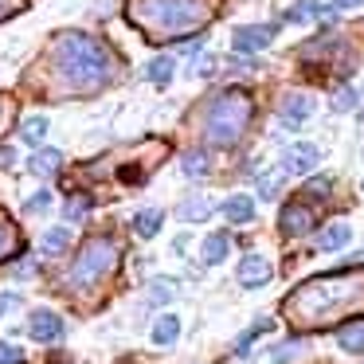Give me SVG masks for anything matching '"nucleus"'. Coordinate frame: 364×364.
Instances as JSON below:
<instances>
[{
	"label": "nucleus",
	"instance_id": "nucleus-1",
	"mask_svg": "<svg viewBox=\"0 0 364 364\" xmlns=\"http://www.w3.org/2000/svg\"><path fill=\"white\" fill-rule=\"evenodd\" d=\"M282 314L294 329H325L348 314H364V270H333L309 278L282 301Z\"/></svg>",
	"mask_w": 364,
	"mask_h": 364
},
{
	"label": "nucleus",
	"instance_id": "nucleus-2",
	"mask_svg": "<svg viewBox=\"0 0 364 364\" xmlns=\"http://www.w3.org/2000/svg\"><path fill=\"white\" fill-rule=\"evenodd\" d=\"M48 67L59 95H98L118 79V59L87 32H63L48 48Z\"/></svg>",
	"mask_w": 364,
	"mask_h": 364
},
{
	"label": "nucleus",
	"instance_id": "nucleus-3",
	"mask_svg": "<svg viewBox=\"0 0 364 364\" xmlns=\"http://www.w3.org/2000/svg\"><path fill=\"white\" fill-rule=\"evenodd\" d=\"M215 0H126V20L149 40H184L212 20Z\"/></svg>",
	"mask_w": 364,
	"mask_h": 364
},
{
	"label": "nucleus",
	"instance_id": "nucleus-4",
	"mask_svg": "<svg viewBox=\"0 0 364 364\" xmlns=\"http://www.w3.org/2000/svg\"><path fill=\"white\" fill-rule=\"evenodd\" d=\"M251 114H255V102H251V95H247L243 87L215 90V95L204 102V110H200L204 141L215 145V149L239 145V137L247 134V126H251Z\"/></svg>",
	"mask_w": 364,
	"mask_h": 364
},
{
	"label": "nucleus",
	"instance_id": "nucleus-5",
	"mask_svg": "<svg viewBox=\"0 0 364 364\" xmlns=\"http://www.w3.org/2000/svg\"><path fill=\"white\" fill-rule=\"evenodd\" d=\"M118 259H122L118 239L114 235H90L87 243L79 247L71 270H67V286H71V290H90V286H98L114 267H118Z\"/></svg>",
	"mask_w": 364,
	"mask_h": 364
},
{
	"label": "nucleus",
	"instance_id": "nucleus-6",
	"mask_svg": "<svg viewBox=\"0 0 364 364\" xmlns=\"http://www.w3.org/2000/svg\"><path fill=\"white\" fill-rule=\"evenodd\" d=\"M314 95H301V90H294V95L282 98V106H278V122H282V129H301L309 118H314Z\"/></svg>",
	"mask_w": 364,
	"mask_h": 364
},
{
	"label": "nucleus",
	"instance_id": "nucleus-7",
	"mask_svg": "<svg viewBox=\"0 0 364 364\" xmlns=\"http://www.w3.org/2000/svg\"><path fill=\"white\" fill-rule=\"evenodd\" d=\"M314 223H317V215H314V208L306 204V200H290V204L282 208V215H278V228H282V235H309L314 231Z\"/></svg>",
	"mask_w": 364,
	"mask_h": 364
},
{
	"label": "nucleus",
	"instance_id": "nucleus-8",
	"mask_svg": "<svg viewBox=\"0 0 364 364\" xmlns=\"http://www.w3.org/2000/svg\"><path fill=\"white\" fill-rule=\"evenodd\" d=\"M63 317L55 314V309H32L28 314V337L32 341H40V345H51V341H59L63 337Z\"/></svg>",
	"mask_w": 364,
	"mask_h": 364
},
{
	"label": "nucleus",
	"instance_id": "nucleus-9",
	"mask_svg": "<svg viewBox=\"0 0 364 364\" xmlns=\"http://www.w3.org/2000/svg\"><path fill=\"white\" fill-rule=\"evenodd\" d=\"M317 161H321V149L309 145V141H298V145H290V149L282 153V173L286 176H306V173L317 168Z\"/></svg>",
	"mask_w": 364,
	"mask_h": 364
},
{
	"label": "nucleus",
	"instance_id": "nucleus-10",
	"mask_svg": "<svg viewBox=\"0 0 364 364\" xmlns=\"http://www.w3.org/2000/svg\"><path fill=\"white\" fill-rule=\"evenodd\" d=\"M274 36H278V28L274 24H255V28H235L231 32V48L235 51H262V48H270L274 43Z\"/></svg>",
	"mask_w": 364,
	"mask_h": 364
},
{
	"label": "nucleus",
	"instance_id": "nucleus-11",
	"mask_svg": "<svg viewBox=\"0 0 364 364\" xmlns=\"http://www.w3.org/2000/svg\"><path fill=\"white\" fill-rule=\"evenodd\" d=\"M270 278H274V267H270L262 255H247V259L239 262V286H247V290H259Z\"/></svg>",
	"mask_w": 364,
	"mask_h": 364
},
{
	"label": "nucleus",
	"instance_id": "nucleus-12",
	"mask_svg": "<svg viewBox=\"0 0 364 364\" xmlns=\"http://www.w3.org/2000/svg\"><path fill=\"white\" fill-rule=\"evenodd\" d=\"M59 168H63V153H59V149H36L32 157H28V173L40 176V181L59 176Z\"/></svg>",
	"mask_w": 364,
	"mask_h": 364
},
{
	"label": "nucleus",
	"instance_id": "nucleus-13",
	"mask_svg": "<svg viewBox=\"0 0 364 364\" xmlns=\"http://www.w3.org/2000/svg\"><path fill=\"white\" fill-rule=\"evenodd\" d=\"M220 215L228 223H251L255 220V200L251 196H228L220 204Z\"/></svg>",
	"mask_w": 364,
	"mask_h": 364
},
{
	"label": "nucleus",
	"instance_id": "nucleus-14",
	"mask_svg": "<svg viewBox=\"0 0 364 364\" xmlns=\"http://www.w3.org/2000/svg\"><path fill=\"white\" fill-rule=\"evenodd\" d=\"M173 75H176V59L173 55H157V59H149V63H145V79H149L153 87H168V82H173Z\"/></svg>",
	"mask_w": 364,
	"mask_h": 364
},
{
	"label": "nucleus",
	"instance_id": "nucleus-15",
	"mask_svg": "<svg viewBox=\"0 0 364 364\" xmlns=\"http://www.w3.org/2000/svg\"><path fill=\"white\" fill-rule=\"evenodd\" d=\"M181 173L188 176V181H204V176L212 173V157H208L204 149H188L181 157Z\"/></svg>",
	"mask_w": 364,
	"mask_h": 364
},
{
	"label": "nucleus",
	"instance_id": "nucleus-16",
	"mask_svg": "<svg viewBox=\"0 0 364 364\" xmlns=\"http://www.w3.org/2000/svg\"><path fill=\"white\" fill-rule=\"evenodd\" d=\"M200 255H204L208 267H220V262L231 255V235H228V231H215V235H208V239H204V251H200Z\"/></svg>",
	"mask_w": 364,
	"mask_h": 364
},
{
	"label": "nucleus",
	"instance_id": "nucleus-17",
	"mask_svg": "<svg viewBox=\"0 0 364 364\" xmlns=\"http://www.w3.org/2000/svg\"><path fill=\"white\" fill-rule=\"evenodd\" d=\"M176 215H181V223H204L208 215H212V200L208 196H188V200H181Z\"/></svg>",
	"mask_w": 364,
	"mask_h": 364
},
{
	"label": "nucleus",
	"instance_id": "nucleus-18",
	"mask_svg": "<svg viewBox=\"0 0 364 364\" xmlns=\"http://www.w3.org/2000/svg\"><path fill=\"white\" fill-rule=\"evenodd\" d=\"M67 247H71V228H48L40 235V255H48V259L63 255Z\"/></svg>",
	"mask_w": 364,
	"mask_h": 364
},
{
	"label": "nucleus",
	"instance_id": "nucleus-19",
	"mask_svg": "<svg viewBox=\"0 0 364 364\" xmlns=\"http://www.w3.org/2000/svg\"><path fill=\"white\" fill-rule=\"evenodd\" d=\"M149 337H153V345H173V341L181 337V317H176V314H161L157 321H153Z\"/></svg>",
	"mask_w": 364,
	"mask_h": 364
},
{
	"label": "nucleus",
	"instance_id": "nucleus-20",
	"mask_svg": "<svg viewBox=\"0 0 364 364\" xmlns=\"http://www.w3.org/2000/svg\"><path fill=\"white\" fill-rule=\"evenodd\" d=\"M348 239H353V228H348V223H329V228L317 235V251H341V247H348Z\"/></svg>",
	"mask_w": 364,
	"mask_h": 364
},
{
	"label": "nucleus",
	"instance_id": "nucleus-21",
	"mask_svg": "<svg viewBox=\"0 0 364 364\" xmlns=\"http://www.w3.org/2000/svg\"><path fill=\"white\" fill-rule=\"evenodd\" d=\"M161 228H165V212H161V208H141V212L134 215V231L141 239H153Z\"/></svg>",
	"mask_w": 364,
	"mask_h": 364
},
{
	"label": "nucleus",
	"instance_id": "nucleus-22",
	"mask_svg": "<svg viewBox=\"0 0 364 364\" xmlns=\"http://www.w3.org/2000/svg\"><path fill=\"white\" fill-rule=\"evenodd\" d=\"M48 129H51V122L43 118V114H32V118H24L16 126V134H20V141H28V145H40L43 137H48Z\"/></svg>",
	"mask_w": 364,
	"mask_h": 364
},
{
	"label": "nucleus",
	"instance_id": "nucleus-23",
	"mask_svg": "<svg viewBox=\"0 0 364 364\" xmlns=\"http://www.w3.org/2000/svg\"><path fill=\"white\" fill-rule=\"evenodd\" d=\"M337 345L345 348V353H353V356H364V321L345 325V329L337 333Z\"/></svg>",
	"mask_w": 364,
	"mask_h": 364
},
{
	"label": "nucleus",
	"instance_id": "nucleus-24",
	"mask_svg": "<svg viewBox=\"0 0 364 364\" xmlns=\"http://www.w3.org/2000/svg\"><path fill=\"white\" fill-rule=\"evenodd\" d=\"M176 294H181V290H176L173 278H153V282H149V301H153V306H168Z\"/></svg>",
	"mask_w": 364,
	"mask_h": 364
},
{
	"label": "nucleus",
	"instance_id": "nucleus-25",
	"mask_svg": "<svg viewBox=\"0 0 364 364\" xmlns=\"http://www.w3.org/2000/svg\"><path fill=\"white\" fill-rule=\"evenodd\" d=\"M329 106L337 114L356 110V106H360V90H356V87H337V90H333V98H329Z\"/></svg>",
	"mask_w": 364,
	"mask_h": 364
},
{
	"label": "nucleus",
	"instance_id": "nucleus-26",
	"mask_svg": "<svg viewBox=\"0 0 364 364\" xmlns=\"http://www.w3.org/2000/svg\"><path fill=\"white\" fill-rule=\"evenodd\" d=\"M282 168H270V173L259 176V196L262 200H278V192H282Z\"/></svg>",
	"mask_w": 364,
	"mask_h": 364
},
{
	"label": "nucleus",
	"instance_id": "nucleus-27",
	"mask_svg": "<svg viewBox=\"0 0 364 364\" xmlns=\"http://www.w3.org/2000/svg\"><path fill=\"white\" fill-rule=\"evenodd\" d=\"M309 16L321 20V4H317V0H301V4H294L282 20H286V24H301V20H309Z\"/></svg>",
	"mask_w": 364,
	"mask_h": 364
},
{
	"label": "nucleus",
	"instance_id": "nucleus-28",
	"mask_svg": "<svg viewBox=\"0 0 364 364\" xmlns=\"http://www.w3.org/2000/svg\"><path fill=\"white\" fill-rule=\"evenodd\" d=\"M270 325H274V321H270V317H262V321H255V325H251V329H247V333H243V337H239V341H235V356H247V348H251V345H255V337H259V333H267V329H270Z\"/></svg>",
	"mask_w": 364,
	"mask_h": 364
},
{
	"label": "nucleus",
	"instance_id": "nucleus-29",
	"mask_svg": "<svg viewBox=\"0 0 364 364\" xmlns=\"http://www.w3.org/2000/svg\"><path fill=\"white\" fill-rule=\"evenodd\" d=\"M301 348H306L301 341H282V345L270 348V360H274V364H286V360H294V356H298Z\"/></svg>",
	"mask_w": 364,
	"mask_h": 364
},
{
	"label": "nucleus",
	"instance_id": "nucleus-30",
	"mask_svg": "<svg viewBox=\"0 0 364 364\" xmlns=\"http://www.w3.org/2000/svg\"><path fill=\"white\" fill-rule=\"evenodd\" d=\"M87 212H90V196H71V200H67V208H63V215L71 223L87 220Z\"/></svg>",
	"mask_w": 364,
	"mask_h": 364
},
{
	"label": "nucleus",
	"instance_id": "nucleus-31",
	"mask_svg": "<svg viewBox=\"0 0 364 364\" xmlns=\"http://www.w3.org/2000/svg\"><path fill=\"white\" fill-rule=\"evenodd\" d=\"M12 251H16V228L0 215V259H9Z\"/></svg>",
	"mask_w": 364,
	"mask_h": 364
},
{
	"label": "nucleus",
	"instance_id": "nucleus-32",
	"mask_svg": "<svg viewBox=\"0 0 364 364\" xmlns=\"http://www.w3.org/2000/svg\"><path fill=\"white\" fill-rule=\"evenodd\" d=\"M48 208H51V192H48V188H40L36 196L24 200V212H28V215H43Z\"/></svg>",
	"mask_w": 364,
	"mask_h": 364
},
{
	"label": "nucleus",
	"instance_id": "nucleus-33",
	"mask_svg": "<svg viewBox=\"0 0 364 364\" xmlns=\"http://www.w3.org/2000/svg\"><path fill=\"white\" fill-rule=\"evenodd\" d=\"M36 270H40V267H36V259H20V262H12V267H9V274L12 278H36Z\"/></svg>",
	"mask_w": 364,
	"mask_h": 364
},
{
	"label": "nucleus",
	"instance_id": "nucleus-34",
	"mask_svg": "<svg viewBox=\"0 0 364 364\" xmlns=\"http://www.w3.org/2000/svg\"><path fill=\"white\" fill-rule=\"evenodd\" d=\"M333 192V181L329 176H314V181L306 184V196H329Z\"/></svg>",
	"mask_w": 364,
	"mask_h": 364
},
{
	"label": "nucleus",
	"instance_id": "nucleus-35",
	"mask_svg": "<svg viewBox=\"0 0 364 364\" xmlns=\"http://www.w3.org/2000/svg\"><path fill=\"white\" fill-rule=\"evenodd\" d=\"M0 364H24V353L9 341H0Z\"/></svg>",
	"mask_w": 364,
	"mask_h": 364
},
{
	"label": "nucleus",
	"instance_id": "nucleus-36",
	"mask_svg": "<svg viewBox=\"0 0 364 364\" xmlns=\"http://www.w3.org/2000/svg\"><path fill=\"white\" fill-rule=\"evenodd\" d=\"M20 306H24V298H20V294H0V321H4L12 309H20Z\"/></svg>",
	"mask_w": 364,
	"mask_h": 364
},
{
	"label": "nucleus",
	"instance_id": "nucleus-37",
	"mask_svg": "<svg viewBox=\"0 0 364 364\" xmlns=\"http://www.w3.org/2000/svg\"><path fill=\"white\" fill-rule=\"evenodd\" d=\"M20 9H24V0H0V20H9V16H16Z\"/></svg>",
	"mask_w": 364,
	"mask_h": 364
},
{
	"label": "nucleus",
	"instance_id": "nucleus-38",
	"mask_svg": "<svg viewBox=\"0 0 364 364\" xmlns=\"http://www.w3.org/2000/svg\"><path fill=\"white\" fill-rule=\"evenodd\" d=\"M16 165V153H12V145H0V168H12Z\"/></svg>",
	"mask_w": 364,
	"mask_h": 364
},
{
	"label": "nucleus",
	"instance_id": "nucleus-39",
	"mask_svg": "<svg viewBox=\"0 0 364 364\" xmlns=\"http://www.w3.org/2000/svg\"><path fill=\"white\" fill-rule=\"evenodd\" d=\"M337 12H353V9H364V0H333Z\"/></svg>",
	"mask_w": 364,
	"mask_h": 364
},
{
	"label": "nucleus",
	"instance_id": "nucleus-40",
	"mask_svg": "<svg viewBox=\"0 0 364 364\" xmlns=\"http://www.w3.org/2000/svg\"><path fill=\"white\" fill-rule=\"evenodd\" d=\"M360 122H364V114H360Z\"/></svg>",
	"mask_w": 364,
	"mask_h": 364
}]
</instances>
